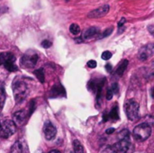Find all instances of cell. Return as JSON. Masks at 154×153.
Segmentation results:
<instances>
[{"label": "cell", "instance_id": "1", "mask_svg": "<svg viewBox=\"0 0 154 153\" xmlns=\"http://www.w3.org/2000/svg\"><path fill=\"white\" fill-rule=\"evenodd\" d=\"M13 93L16 103H22L29 94V87L24 81L15 80L13 84Z\"/></svg>", "mask_w": 154, "mask_h": 153}, {"label": "cell", "instance_id": "2", "mask_svg": "<svg viewBox=\"0 0 154 153\" xmlns=\"http://www.w3.org/2000/svg\"><path fill=\"white\" fill-rule=\"evenodd\" d=\"M125 111L127 118L132 121H137L140 117V105L134 99H129L125 104Z\"/></svg>", "mask_w": 154, "mask_h": 153}, {"label": "cell", "instance_id": "3", "mask_svg": "<svg viewBox=\"0 0 154 153\" xmlns=\"http://www.w3.org/2000/svg\"><path fill=\"white\" fill-rule=\"evenodd\" d=\"M152 134V127L149 124L143 123L137 125L134 131L133 135L138 142H144L146 141Z\"/></svg>", "mask_w": 154, "mask_h": 153}, {"label": "cell", "instance_id": "4", "mask_svg": "<svg viewBox=\"0 0 154 153\" xmlns=\"http://www.w3.org/2000/svg\"><path fill=\"white\" fill-rule=\"evenodd\" d=\"M16 132V125L12 120H5L0 123V137L7 139L14 134Z\"/></svg>", "mask_w": 154, "mask_h": 153}, {"label": "cell", "instance_id": "5", "mask_svg": "<svg viewBox=\"0 0 154 153\" xmlns=\"http://www.w3.org/2000/svg\"><path fill=\"white\" fill-rule=\"evenodd\" d=\"M39 60V56L37 53L35 52H32V53H26L24 54L21 60H20V64L23 67V68H33L36 64L37 61Z\"/></svg>", "mask_w": 154, "mask_h": 153}, {"label": "cell", "instance_id": "6", "mask_svg": "<svg viewBox=\"0 0 154 153\" xmlns=\"http://www.w3.org/2000/svg\"><path fill=\"white\" fill-rule=\"evenodd\" d=\"M114 150L116 153H133L134 147L129 140L123 139L119 140L114 146Z\"/></svg>", "mask_w": 154, "mask_h": 153}, {"label": "cell", "instance_id": "7", "mask_svg": "<svg viewBox=\"0 0 154 153\" xmlns=\"http://www.w3.org/2000/svg\"><path fill=\"white\" fill-rule=\"evenodd\" d=\"M29 115H30V113L27 110H19L14 114V115H13L14 121L13 122L15 124V125L22 126L26 123Z\"/></svg>", "mask_w": 154, "mask_h": 153}, {"label": "cell", "instance_id": "8", "mask_svg": "<svg viewBox=\"0 0 154 153\" xmlns=\"http://www.w3.org/2000/svg\"><path fill=\"white\" fill-rule=\"evenodd\" d=\"M43 133H44L45 139L48 141H51L55 138V136L57 134V128L55 127V125L52 123L47 121V122H45V124L43 125Z\"/></svg>", "mask_w": 154, "mask_h": 153}, {"label": "cell", "instance_id": "9", "mask_svg": "<svg viewBox=\"0 0 154 153\" xmlns=\"http://www.w3.org/2000/svg\"><path fill=\"white\" fill-rule=\"evenodd\" d=\"M154 52V47L152 43H150V44H147L143 47H142L139 50V53H138V58L139 60L144 61V60H147L149 58H151L152 55H153Z\"/></svg>", "mask_w": 154, "mask_h": 153}, {"label": "cell", "instance_id": "10", "mask_svg": "<svg viewBox=\"0 0 154 153\" xmlns=\"http://www.w3.org/2000/svg\"><path fill=\"white\" fill-rule=\"evenodd\" d=\"M109 9H110V6L109 5H104L97 9H94L92 10L91 12H89L88 14V18H100V17H103L105 15L107 14V13L109 12Z\"/></svg>", "mask_w": 154, "mask_h": 153}, {"label": "cell", "instance_id": "11", "mask_svg": "<svg viewBox=\"0 0 154 153\" xmlns=\"http://www.w3.org/2000/svg\"><path fill=\"white\" fill-rule=\"evenodd\" d=\"M15 62V57L14 54L12 53H7V56H6V59L4 62V65H5V68L6 70H8L9 72H14V71H17L18 68L17 66L14 64Z\"/></svg>", "mask_w": 154, "mask_h": 153}, {"label": "cell", "instance_id": "12", "mask_svg": "<svg viewBox=\"0 0 154 153\" xmlns=\"http://www.w3.org/2000/svg\"><path fill=\"white\" fill-rule=\"evenodd\" d=\"M28 152V147L26 142L23 140L17 141L12 147L11 153H27Z\"/></svg>", "mask_w": 154, "mask_h": 153}, {"label": "cell", "instance_id": "13", "mask_svg": "<svg viewBox=\"0 0 154 153\" xmlns=\"http://www.w3.org/2000/svg\"><path fill=\"white\" fill-rule=\"evenodd\" d=\"M50 95H51V97H58V96H61V95L65 96L66 92H65V89L62 86L55 85L51 87Z\"/></svg>", "mask_w": 154, "mask_h": 153}, {"label": "cell", "instance_id": "14", "mask_svg": "<svg viewBox=\"0 0 154 153\" xmlns=\"http://www.w3.org/2000/svg\"><path fill=\"white\" fill-rule=\"evenodd\" d=\"M99 33V29L96 26H92L90 28H88L84 33H83V39L85 40H88L91 39L93 37H95L96 35H97Z\"/></svg>", "mask_w": 154, "mask_h": 153}, {"label": "cell", "instance_id": "15", "mask_svg": "<svg viewBox=\"0 0 154 153\" xmlns=\"http://www.w3.org/2000/svg\"><path fill=\"white\" fill-rule=\"evenodd\" d=\"M127 66H128V60H122V61L120 62L119 66L117 67L116 70V74L117 76H119V77L123 76V74L125 73V71Z\"/></svg>", "mask_w": 154, "mask_h": 153}, {"label": "cell", "instance_id": "16", "mask_svg": "<svg viewBox=\"0 0 154 153\" xmlns=\"http://www.w3.org/2000/svg\"><path fill=\"white\" fill-rule=\"evenodd\" d=\"M118 106L116 105L110 111V113H106L107 114V117H108V120L112 119V120H117L119 119V110H118Z\"/></svg>", "mask_w": 154, "mask_h": 153}, {"label": "cell", "instance_id": "17", "mask_svg": "<svg viewBox=\"0 0 154 153\" xmlns=\"http://www.w3.org/2000/svg\"><path fill=\"white\" fill-rule=\"evenodd\" d=\"M33 73H34V75L36 76V78L39 79V81L41 83H44V81H45V74H44V71H43L42 68H41L39 69H36Z\"/></svg>", "mask_w": 154, "mask_h": 153}, {"label": "cell", "instance_id": "18", "mask_svg": "<svg viewBox=\"0 0 154 153\" xmlns=\"http://www.w3.org/2000/svg\"><path fill=\"white\" fill-rule=\"evenodd\" d=\"M73 150L75 153H84V148L78 140L73 141Z\"/></svg>", "mask_w": 154, "mask_h": 153}, {"label": "cell", "instance_id": "19", "mask_svg": "<svg viewBox=\"0 0 154 153\" xmlns=\"http://www.w3.org/2000/svg\"><path fill=\"white\" fill-rule=\"evenodd\" d=\"M69 32L73 34V35H78L80 32V27L79 26V24L77 23H72L69 26Z\"/></svg>", "mask_w": 154, "mask_h": 153}, {"label": "cell", "instance_id": "20", "mask_svg": "<svg viewBox=\"0 0 154 153\" xmlns=\"http://www.w3.org/2000/svg\"><path fill=\"white\" fill-rule=\"evenodd\" d=\"M5 92L4 87H0V110L3 108L4 104H5Z\"/></svg>", "mask_w": 154, "mask_h": 153}, {"label": "cell", "instance_id": "21", "mask_svg": "<svg viewBox=\"0 0 154 153\" xmlns=\"http://www.w3.org/2000/svg\"><path fill=\"white\" fill-rule=\"evenodd\" d=\"M113 30H114V27H109V28H107L106 30H105L103 32H102V34L99 36V39H102V38H106V37H107V36H109L112 32H113Z\"/></svg>", "mask_w": 154, "mask_h": 153}, {"label": "cell", "instance_id": "22", "mask_svg": "<svg viewBox=\"0 0 154 153\" xmlns=\"http://www.w3.org/2000/svg\"><path fill=\"white\" fill-rule=\"evenodd\" d=\"M112 56H113V54H112L111 51L106 50V51H104V52L102 53L101 58H102L103 60H110V59L112 58Z\"/></svg>", "mask_w": 154, "mask_h": 153}, {"label": "cell", "instance_id": "23", "mask_svg": "<svg viewBox=\"0 0 154 153\" xmlns=\"http://www.w3.org/2000/svg\"><path fill=\"white\" fill-rule=\"evenodd\" d=\"M51 45H52V43H51V41H50L49 40H44V41H42V46L43 48H45V49H48V48L51 47Z\"/></svg>", "mask_w": 154, "mask_h": 153}, {"label": "cell", "instance_id": "24", "mask_svg": "<svg viewBox=\"0 0 154 153\" xmlns=\"http://www.w3.org/2000/svg\"><path fill=\"white\" fill-rule=\"evenodd\" d=\"M111 90H112V92L114 93V94H117L118 92H119V86H118V84L117 83H114L112 86H111Z\"/></svg>", "mask_w": 154, "mask_h": 153}, {"label": "cell", "instance_id": "25", "mask_svg": "<svg viewBox=\"0 0 154 153\" xmlns=\"http://www.w3.org/2000/svg\"><path fill=\"white\" fill-rule=\"evenodd\" d=\"M100 153H116V151L114 150V148H113V146L111 147V146H109V147H106V148H105L104 150H102V151Z\"/></svg>", "mask_w": 154, "mask_h": 153}, {"label": "cell", "instance_id": "26", "mask_svg": "<svg viewBox=\"0 0 154 153\" xmlns=\"http://www.w3.org/2000/svg\"><path fill=\"white\" fill-rule=\"evenodd\" d=\"M97 61L94 60H89V61L88 62V66L90 69H95V68L97 67Z\"/></svg>", "mask_w": 154, "mask_h": 153}, {"label": "cell", "instance_id": "27", "mask_svg": "<svg viewBox=\"0 0 154 153\" xmlns=\"http://www.w3.org/2000/svg\"><path fill=\"white\" fill-rule=\"evenodd\" d=\"M7 53H8V52H5V53H1V54H0V66H1L2 64H4V62H5V59H6Z\"/></svg>", "mask_w": 154, "mask_h": 153}, {"label": "cell", "instance_id": "28", "mask_svg": "<svg viewBox=\"0 0 154 153\" xmlns=\"http://www.w3.org/2000/svg\"><path fill=\"white\" fill-rule=\"evenodd\" d=\"M113 95H114V93L112 92L111 88H108L107 92H106V99L107 100H111L113 98Z\"/></svg>", "mask_w": 154, "mask_h": 153}, {"label": "cell", "instance_id": "29", "mask_svg": "<svg viewBox=\"0 0 154 153\" xmlns=\"http://www.w3.org/2000/svg\"><path fill=\"white\" fill-rule=\"evenodd\" d=\"M125 22H126V19H125V17L121 18V19H120V21H119V22H118V23H117V26H118V28H121V27H123V26L125 25Z\"/></svg>", "mask_w": 154, "mask_h": 153}, {"label": "cell", "instance_id": "30", "mask_svg": "<svg viewBox=\"0 0 154 153\" xmlns=\"http://www.w3.org/2000/svg\"><path fill=\"white\" fill-rule=\"evenodd\" d=\"M105 68H106V69L107 72H111V70H112V65H111V64L107 63V64L105 66Z\"/></svg>", "mask_w": 154, "mask_h": 153}, {"label": "cell", "instance_id": "31", "mask_svg": "<svg viewBox=\"0 0 154 153\" xmlns=\"http://www.w3.org/2000/svg\"><path fill=\"white\" fill-rule=\"evenodd\" d=\"M115 132V128H109L106 131V134H110V133H113Z\"/></svg>", "mask_w": 154, "mask_h": 153}, {"label": "cell", "instance_id": "32", "mask_svg": "<svg viewBox=\"0 0 154 153\" xmlns=\"http://www.w3.org/2000/svg\"><path fill=\"white\" fill-rule=\"evenodd\" d=\"M152 25H150V27H149V30H150V32H151V33L152 34H153V31H152Z\"/></svg>", "mask_w": 154, "mask_h": 153}, {"label": "cell", "instance_id": "33", "mask_svg": "<svg viewBox=\"0 0 154 153\" xmlns=\"http://www.w3.org/2000/svg\"><path fill=\"white\" fill-rule=\"evenodd\" d=\"M49 153H60L59 151H57V150H52V151H51Z\"/></svg>", "mask_w": 154, "mask_h": 153}]
</instances>
